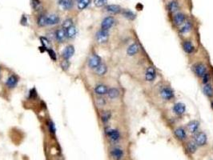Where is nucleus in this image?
<instances>
[{
    "label": "nucleus",
    "mask_w": 213,
    "mask_h": 160,
    "mask_svg": "<svg viewBox=\"0 0 213 160\" xmlns=\"http://www.w3.org/2000/svg\"><path fill=\"white\" fill-rule=\"evenodd\" d=\"M71 26H73V22H72V20L71 19H66L64 22H63V29H67V28H69V27H71Z\"/></svg>",
    "instance_id": "obj_37"
},
{
    "label": "nucleus",
    "mask_w": 213,
    "mask_h": 160,
    "mask_svg": "<svg viewBox=\"0 0 213 160\" xmlns=\"http://www.w3.org/2000/svg\"><path fill=\"white\" fill-rule=\"evenodd\" d=\"M18 81H19V79H18V77L15 75H11L7 79V81H6V85H7V87L10 88H13L15 87L17 83H18Z\"/></svg>",
    "instance_id": "obj_25"
},
{
    "label": "nucleus",
    "mask_w": 213,
    "mask_h": 160,
    "mask_svg": "<svg viewBox=\"0 0 213 160\" xmlns=\"http://www.w3.org/2000/svg\"><path fill=\"white\" fill-rule=\"evenodd\" d=\"M38 25L39 27H45L47 25V17L45 15H40L38 19Z\"/></svg>",
    "instance_id": "obj_33"
},
{
    "label": "nucleus",
    "mask_w": 213,
    "mask_h": 160,
    "mask_svg": "<svg viewBox=\"0 0 213 160\" xmlns=\"http://www.w3.org/2000/svg\"><path fill=\"white\" fill-rule=\"evenodd\" d=\"M193 140L197 144L198 147H204L207 143V136L205 132L199 131L194 135Z\"/></svg>",
    "instance_id": "obj_7"
},
{
    "label": "nucleus",
    "mask_w": 213,
    "mask_h": 160,
    "mask_svg": "<svg viewBox=\"0 0 213 160\" xmlns=\"http://www.w3.org/2000/svg\"><path fill=\"white\" fill-rule=\"evenodd\" d=\"M101 63H102V59L96 54H93L88 60V66L91 69L95 70Z\"/></svg>",
    "instance_id": "obj_14"
},
{
    "label": "nucleus",
    "mask_w": 213,
    "mask_h": 160,
    "mask_svg": "<svg viewBox=\"0 0 213 160\" xmlns=\"http://www.w3.org/2000/svg\"><path fill=\"white\" fill-rule=\"evenodd\" d=\"M172 111L174 114V115L177 117H182L184 115L187 111V107L186 104L182 102H176L173 104L172 107Z\"/></svg>",
    "instance_id": "obj_4"
},
{
    "label": "nucleus",
    "mask_w": 213,
    "mask_h": 160,
    "mask_svg": "<svg viewBox=\"0 0 213 160\" xmlns=\"http://www.w3.org/2000/svg\"><path fill=\"white\" fill-rule=\"evenodd\" d=\"M156 93L160 100L164 103H172L176 99L175 91L166 82H160L156 87Z\"/></svg>",
    "instance_id": "obj_1"
},
{
    "label": "nucleus",
    "mask_w": 213,
    "mask_h": 160,
    "mask_svg": "<svg viewBox=\"0 0 213 160\" xmlns=\"http://www.w3.org/2000/svg\"><path fill=\"white\" fill-rule=\"evenodd\" d=\"M105 134L112 142H118L121 138V134L118 129L107 127L105 129Z\"/></svg>",
    "instance_id": "obj_9"
},
{
    "label": "nucleus",
    "mask_w": 213,
    "mask_h": 160,
    "mask_svg": "<svg viewBox=\"0 0 213 160\" xmlns=\"http://www.w3.org/2000/svg\"><path fill=\"white\" fill-rule=\"evenodd\" d=\"M67 37L66 31H64L63 29H59L58 31L55 32V38L59 42L62 43L65 40V38Z\"/></svg>",
    "instance_id": "obj_26"
},
{
    "label": "nucleus",
    "mask_w": 213,
    "mask_h": 160,
    "mask_svg": "<svg viewBox=\"0 0 213 160\" xmlns=\"http://www.w3.org/2000/svg\"><path fill=\"white\" fill-rule=\"evenodd\" d=\"M107 0H94V4L98 7H101L106 5Z\"/></svg>",
    "instance_id": "obj_40"
},
{
    "label": "nucleus",
    "mask_w": 213,
    "mask_h": 160,
    "mask_svg": "<svg viewBox=\"0 0 213 160\" xmlns=\"http://www.w3.org/2000/svg\"><path fill=\"white\" fill-rule=\"evenodd\" d=\"M59 4L64 9L69 10L73 6V0H59Z\"/></svg>",
    "instance_id": "obj_29"
},
{
    "label": "nucleus",
    "mask_w": 213,
    "mask_h": 160,
    "mask_svg": "<svg viewBox=\"0 0 213 160\" xmlns=\"http://www.w3.org/2000/svg\"><path fill=\"white\" fill-rule=\"evenodd\" d=\"M75 53V48L72 45H68L63 51V57L64 59H71Z\"/></svg>",
    "instance_id": "obj_19"
},
{
    "label": "nucleus",
    "mask_w": 213,
    "mask_h": 160,
    "mask_svg": "<svg viewBox=\"0 0 213 160\" xmlns=\"http://www.w3.org/2000/svg\"><path fill=\"white\" fill-rule=\"evenodd\" d=\"M157 77L156 69L151 65L147 66L144 71V80L147 82H153Z\"/></svg>",
    "instance_id": "obj_6"
},
{
    "label": "nucleus",
    "mask_w": 213,
    "mask_h": 160,
    "mask_svg": "<svg viewBox=\"0 0 213 160\" xmlns=\"http://www.w3.org/2000/svg\"><path fill=\"white\" fill-rule=\"evenodd\" d=\"M191 69L195 75L200 79L208 71V68L206 63H204L202 61H198L193 63L191 66Z\"/></svg>",
    "instance_id": "obj_3"
},
{
    "label": "nucleus",
    "mask_w": 213,
    "mask_h": 160,
    "mask_svg": "<svg viewBox=\"0 0 213 160\" xmlns=\"http://www.w3.org/2000/svg\"><path fill=\"white\" fill-rule=\"evenodd\" d=\"M60 17L56 15H50L47 17V25H55L60 22Z\"/></svg>",
    "instance_id": "obj_28"
},
{
    "label": "nucleus",
    "mask_w": 213,
    "mask_h": 160,
    "mask_svg": "<svg viewBox=\"0 0 213 160\" xmlns=\"http://www.w3.org/2000/svg\"><path fill=\"white\" fill-rule=\"evenodd\" d=\"M107 96L110 99H116L117 98L119 97L120 95V91L118 88L116 87H111L108 89L107 91Z\"/></svg>",
    "instance_id": "obj_21"
},
{
    "label": "nucleus",
    "mask_w": 213,
    "mask_h": 160,
    "mask_svg": "<svg viewBox=\"0 0 213 160\" xmlns=\"http://www.w3.org/2000/svg\"><path fill=\"white\" fill-rule=\"evenodd\" d=\"M109 31H106V30H103V29H100L99 31L96 33V40L100 44H104L107 43L108 40H109Z\"/></svg>",
    "instance_id": "obj_11"
},
{
    "label": "nucleus",
    "mask_w": 213,
    "mask_h": 160,
    "mask_svg": "<svg viewBox=\"0 0 213 160\" xmlns=\"http://www.w3.org/2000/svg\"><path fill=\"white\" fill-rule=\"evenodd\" d=\"M40 41L41 43H42V47H45L47 50L50 49V42H49V40H48L47 38H45V37H41Z\"/></svg>",
    "instance_id": "obj_35"
},
{
    "label": "nucleus",
    "mask_w": 213,
    "mask_h": 160,
    "mask_svg": "<svg viewBox=\"0 0 213 160\" xmlns=\"http://www.w3.org/2000/svg\"><path fill=\"white\" fill-rule=\"evenodd\" d=\"M27 17L26 16H22V19H21V23L22 25H27Z\"/></svg>",
    "instance_id": "obj_43"
},
{
    "label": "nucleus",
    "mask_w": 213,
    "mask_h": 160,
    "mask_svg": "<svg viewBox=\"0 0 213 160\" xmlns=\"http://www.w3.org/2000/svg\"><path fill=\"white\" fill-rule=\"evenodd\" d=\"M79 1H81V0H78V2H79Z\"/></svg>",
    "instance_id": "obj_45"
},
{
    "label": "nucleus",
    "mask_w": 213,
    "mask_h": 160,
    "mask_svg": "<svg viewBox=\"0 0 213 160\" xmlns=\"http://www.w3.org/2000/svg\"><path fill=\"white\" fill-rule=\"evenodd\" d=\"M67 37L69 38H74L76 35V28L74 26H71V27L66 30Z\"/></svg>",
    "instance_id": "obj_31"
},
{
    "label": "nucleus",
    "mask_w": 213,
    "mask_h": 160,
    "mask_svg": "<svg viewBox=\"0 0 213 160\" xmlns=\"http://www.w3.org/2000/svg\"><path fill=\"white\" fill-rule=\"evenodd\" d=\"M39 5V1H38V0H33V1H32V6H33L34 8L38 7Z\"/></svg>",
    "instance_id": "obj_42"
},
{
    "label": "nucleus",
    "mask_w": 213,
    "mask_h": 160,
    "mask_svg": "<svg viewBox=\"0 0 213 160\" xmlns=\"http://www.w3.org/2000/svg\"><path fill=\"white\" fill-rule=\"evenodd\" d=\"M197 149H198V146L197 144L195 143L194 140L188 142V143H187V150H188V151L189 153L194 154V153L196 152Z\"/></svg>",
    "instance_id": "obj_27"
},
{
    "label": "nucleus",
    "mask_w": 213,
    "mask_h": 160,
    "mask_svg": "<svg viewBox=\"0 0 213 160\" xmlns=\"http://www.w3.org/2000/svg\"><path fill=\"white\" fill-rule=\"evenodd\" d=\"M201 80V83L202 85L207 84V83H209L212 81V74H211L210 71H208L205 75H204L202 78L200 79Z\"/></svg>",
    "instance_id": "obj_32"
},
{
    "label": "nucleus",
    "mask_w": 213,
    "mask_h": 160,
    "mask_svg": "<svg viewBox=\"0 0 213 160\" xmlns=\"http://www.w3.org/2000/svg\"><path fill=\"white\" fill-rule=\"evenodd\" d=\"M122 14L124 18L128 19V20H131V21L135 20V18H136V15H135V13L133 12V11H132L131 10H129V9L123 10Z\"/></svg>",
    "instance_id": "obj_23"
},
{
    "label": "nucleus",
    "mask_w": 213,
    "mask_h": 160,
    "mask_svg": "<svg viewBox=\"0 0 213 160\" xmlns=\"http://www.w3.org/2000/svg\"><path fill=\"white\" fill-rule=\"evenodd\" d=\"M140 48L141 47L138 43H133L130 44L128 47L127 50H126V54L129 57H134L139 53Z\"/></svg>",
    "instance_id": "obj_13"
},
{
    "label": "nucleus",
    "mask_w": 213,
    "mask_h": 160,
    "mask_svg": "<svg viewBox=\"0 0 213 160\" xmlns=\"http://www.w3.org/2000/svg\"><path fill=\"white\" fill-rule=\"evenodd\" d=\"M47 126H48V129H49V131H50V133L55 134V131H56V129H55V126L54 124V122H52V121H48V122H47Z\"/></svg>",
    "instance_id": "obj_38"
},
{
    "label": "nucleus",
    "mask_w": 213,
    "mask_h": 160,
    "mask_svg": "<svg viewBox=\"0 0 213 160\" xmlns=\"http://www.w3.org/2000/svg\"><path fill=\"white\" fill-rule=\"evenodd\" d=\"M135 8L138 10H142L143 8H144V6L142 5L141 3H138V4L136 5V6H135Z\"/></svg>",
    "instance_id": "obj_44"
},
{
    "label": "nucleus",
    "mask_w": 213,
    "mask_h": 160,
    "mask_svg": "<svg viewBox=\"0 0 213 160\" xmlns=\"http://www.w3.org/2000/svg\"><path fill=\"white\" fill-rule=\"evenodd\" d=\"M200 126V122H199L198 120L193 119L191 120L190 122H188L187 123V125H186V130L190 134L195 135V133H197L199 131Z\"/></svg>",
    "instance_id": "obj_10"
},
{
    "label": "nucleus",
    "mask_w": 213,
    "mask_h": 160,
    "mask_svg": "<svg viewBox=\"0 0 213 160\" xmlns=\"http://www.w3.org/2000/svg\"><path fill=\"white\" fill-rule=\"evenodd\" d=\"M193 22H191V20H187L186 22L180 26L178 29V33L179 36H182L183 38L187 37V35H188L191 31L193 30Z\"/></svg>",
    "instance_id": "obj_5"
},
{
    "label": "nucleus",
    "mask_w": 213,
    "mask_h": 160,
    "mask_svg": "<svg viewBox=\"0 0 213 160\" xmlns=\"http://www.w3.org/2000/svg\"><path fill=\"white\" fill-rule=\"evenodd\" d=\"M173 134L176 136V138L180 141H184L188 138V133L187 130L184 126H177L174 129Z\"/></svg>",
    "instance_id": "obj_12"
},
{
    "label": "nucleus",
    "mask_w": 213,
    "mask_h": 160,
    "mask_svg": "<svg viewBox=\"0 0 213 160\" xmlns=\"http://www.w3.org/2000/svg\"><path fill=\"white\" fill-rule=\"evenodd\" d=\"M90 3H91V0H81V1H79L78 3V9L79 10L85 9V8L90 4Z\"/></svg>",
    "instance_id": "obj_34"
},
{
    "label": "nucleus",
    "mask_w": 213,
    "mask_h": 160,
    "mask_svg": "<svg viewBox=\"0 0 213 160\" xmlns=\"http://www.w3.org/2000/svg\"><path fill=\"white\" fill-rule=\"evenodd\" d=\"M111 119V112L109 110H104L101 114V120L104 123H107Z\"/></svg>",
    "instance_id": "obj_30"
},
{
    "label": "nucleus",
    "mask_w": 213,
    "mask_h": 160,
    "mask_svg": "<svg viewBox=\"0 0 213 160\" xmlns=\"http://www.w3.org/2000/svg\"><path fill=\"white\" fill-rule=\"evenodd\" d=\"M107 72V66L106 64L104 63H101L99 66H98L97 68L95 69V73L96 75L99 76H104L105 75Z\"/></svg>",
    "instance_id": "obj_24"
},
{
    "label": "nucleus",
    "mask_w": 213,
    "mask_h": 160,
    "mask_svg": "<svg viewBox=\"0 0 213 160\" xmlns=\"http://www.w3.org/2000/svg\"><path fill=\"white\" fill-rule=\"evenodd\" d=\"M115 23H116V19L113 17H111V16L106 17L103 19V21L101 22V29L109 31L110 29L115 25Z\"/></svg>",
    "instance_id": "obj_15"
},
{
    "label": "nucleus",
    "mask_w": 213,
    "mask_h": 160,
    "mask_svg": "<svg viewBox=\"0 0 213 160\" xmlns=\"http://www.w3.org/2000/svg\"><path fill=\"white\" fill-rule=\"evenodd\" d=\"M60 66L63 71H67L70 67V63L68 59H63L61 63H60Z\"/></svg>",
    "instance_id": "obj_36"
},
{
    "label": "nucleus",
    "mask_w": 213,
    "mask_h": 160,
    "mask_svg": "<svg viewBox=\"0 0 213 160\" xmlns=\"http://www.w3.org/2000/svg\"><path fill=\"white\" fill-rule=\"evenodd\" d=\"M96 103L99 107H104V106L106 105V100H105V99H104V98L99 97L96 99Z\"/></svg>",
    "instance_id": "obj_39"
},
{
    "label": "nucleus",
    "mask_w": 213,
    "mask_h": 160,
    "mask_svg": "<svg viewBox=\"0 0 213 160\" xmlns=\"http://www.w3.org/2000/svg\"><path fill=\"white\" fill-rule=\"evenodd\" d=\"M106 10L107 11L111 13V14H115V15L121 13L123 10L121 6H119V5H114V4L113 5H108V6H107Z\"/></svg>",
    "instance_id": "obj_22"
},
{
    "label": "nucleus",
    "mask_w": 213,
    "mask_h": 160,
    "mask_svg": "<svg viewBox=\"0 0 213 160\" xmlns=\"http://www.w3.org/2000/svg\"><path fill=\"white\" fill-rule=\"evenodd\" d=\"M202 91L204 94L209 99H213V84L212 82L202 86Z\"/></svg>",
    "instance_id": "obj_17"
},
{
    "label": "nucleus",
    "mask_w": 213,
    "mask_h": 160,
    "mask_svg": "<svg viewBox=\"0 0 213 160\" xmlns=\"http://www.w3.org/2000/svg\"><path fill=\"white\" fill-rule=\"evenodd\" d=\"M179 8H180V6H179V3L177 0H172V1L168 2L167 5V10H168V12L172 14V15L179 11Z\"/></svg>",
    "instance_id": "obj_16"
},
{
    "label": "nucleus",
    "mask_w": 213,
    "mask_h": 160,
    "mask_svg": "<svg viewBox=\"0 0 213 160\" xmlns=\"http://www.w3.org/2000/svg\"><path fill=\"white\" fill-rule=\"evenodd\" d=\"M47 52H48V54H49V56H50V58L51 59L53 60V61H55V60L57 59V57H56V54H55V52L52 49H48V50H47Z\"/></svg>",
    "instance_id": "obj_41"
},
{
    "label": "nucleus",
    "mask_w": 213,
    "mask_h": 160,
    "mask_svg": "<svg viewBox=\"0 0 213 160\" xmlns=\"http://www.w3.org/2000/svg\"><path fill=\"white\" fill-rule=\"evenodd\" d=\"M182 49L187 55H193L196 52V47L193 40L190 38L185 37L183 38L181 42Z\"/></svg>",
    "instance_id": "obj_2"
},
{
    "label": "nucleus",
    "mask_w": 213,
    "mask_h": 160,
    "mask_svg": "<svg viewBox=\"0 0 213 160\" xmlns=\"http://www.w3.org/2000/svg\"><path fill=\"white\" fill-rule=\"evenodd\" d=\"M111 154L115 160H120L123 156V151L121 148L115 147L111 151Z\"/></svg>",
    "instance_id": "obj_20"
},
{
    "label": "nucleus",
    "mask_w": 213,
    "mask_h": 160,
    "mask_svg": "<svg viewBox=\"0 0 213 160\" xmlns=\"http://www.w3.org/2000/svg\"><path fill=\"white\" fill-rule=\"evenodd\" d=\"M108 87L105 84H98L95 86V87L94 91H95V93L98 95H99V96H103V95H105V94H107V91H108Z\"/></svg>",
    "instance_id": "obj_18"
},
{
    "label": "nucleus",
    "mask_w": 213,
    "mask_h": 160,
    "mask_svg": "<svg viewBox=\"0 0 213 160\" xmlns=\"http://www.w3.org/2000/svg\"><path fill=\"white\" fill-rule=\"evenodd\" d=\"M187 15L184 13L181 12V11H178V12L175 13L172 16V22L175 27H179L187 21Z\"/></svg>",
    "instance_id": "obj_8"
}]
</instances>
